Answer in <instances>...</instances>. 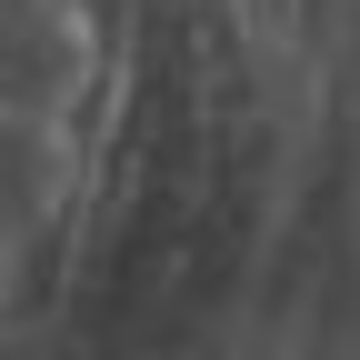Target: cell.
I'll return each mask as SVG.
<instances>
[{"mask_svg":"<svg viewBox=\"0 0 360 360\" xmlns=\"http://www.w3.org/2000/svg\"><path fill=\"white\" fill-rule=\"evenodd\" d=\"M90 80V30L70 0H0V110L40 120Z\"/></svg>","mask_w":360,"mask_h":360,"instance_id":"1","label":"cell"}]
</instances>
